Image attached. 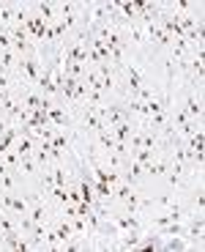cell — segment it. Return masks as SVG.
I'll use <instances>...</instances> for the list:
<instances>
[{"instance_id": "3", "label": "cell", "mask_w": 205, "mask_h": 252, "mask_svg": "<svg viewBox=\"0 0 205 252\" xmlns=\"http://www.w3.org/2000/svg\"><path fill=\"white\" fill-rule=\"evenodd\" d=\"M14 85H17V82H14V77H8L6 71L0 69V88H3V91H8V88H14Z\"/></svg>"}, {"instance_id": "2", "label": "cell", "mask_w": 205, "mask_h": 252, "mask_svg": "<svg viewBox=\"0 0 205 252\" xmlns=\"http://www.w3.org/2000/svg\"><path fill=\"white\" fill-rule=\"evenodd\" d=\"M36 140L33 137H17V143H14V151L19 154V157H30L33 151H36Z\"/></svg>"}, {"instance_id": "1", "label": "cell", "mask_w": 205, "mask_h": 252, "mask_svg": "<svg viewBox=\"0 0 205 252\" xmlns=\"http://www.w3.org/2000/svg\"><path fill=\"white\" fill-rule=\"evenodd\" d=\"M162 250L164 252H194L197 247L192 241H186L183 236H167V239H162Z\"/></svg>"}]
</instances>
